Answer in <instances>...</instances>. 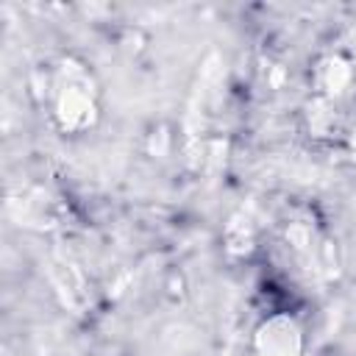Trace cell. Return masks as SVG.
<instances>
[{
    "mask_svg": "<svg viewBox=\"0 0 356 356\" xmlns=\"http://www.w3.org/2000/svg\"><path fill=\"white\" fill-rule=\"evenodd\" d=\"M295 334L289 323H270L261 334V356H298Z\"/></svg>",
    "mask_w": 356,
    "mask_h": 356,
    "instance_id": "1",
    "label": "cell"
}]
</instances>
